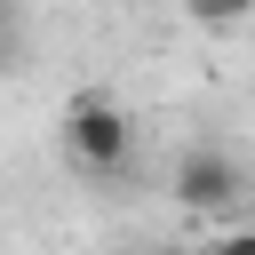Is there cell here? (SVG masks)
<instances>
[{"mask_svg": "<svg viewBox=\"0 0 255 255\" xmlns=\"http://www.w3.org/2000/svg\"><path fill=\"white\" fill-rule=\"evenodd\" d=\"M56 143H64V159H72L80 175H120V167L135 159V120H128V104H112V96H72L64 120H56Z\"/></svg>", "mask_w": 255, "mask_h": 255, "instance_id": "6da1fadb", "label": "cell"}, {"mask_svg": "<svg viewBox=\"0 0 255 255\" xmlns=\"http://www.w3.org/2000/svg\"><path fill=\"white\" fill-rule=\"evenodd\" d=\"M175 199L191 207V215H215V207H239L247 199V167L223 151V143H191L183 159H175Z\"/></svg>", "mask_w": 255, "mask_h": 255, "instance_id": "7a4b0ae2", "label": "cell"}, {"mask_svg": "<svg viewBox=\"0 0 255 255\" xmlns=\"http://www.w3.org/2000/svg\"><path fill=\"white\" fill-rule=\"evenodd\" d=\"M183 16H191V24H207V32H231V24H247V16H255V0H183Z\"/></svg>", "mask_w": 255, "mask_h": 255, "instance_id": "3957f363", "label": "cell"}, {"mask_svg": "<svg viewBox=\"0 0 255 255\" xmlns=\"http://www.w3.org/2000/svg\"><path fill=\"white\" fill-rule=\"evenodd\" d=\"M199 255H255V231H223L215 247H199Z\"/></svg>", "mask_w": 255, "mask_h": 255, "instance_id": "277c9868", "label": "cell"}, {"mask_svg": "<svg viewBox=\"0 0 255 255\" xmlns=\"http://www.w3.org/2000/svg\"><path fill=\"white\" fill-rule=\"evenodd\" d=\"M151 255H191V247H151Z\"/></svg>", "mask_w": 255, "mask_h": 255, "instance_id": "5b68a950", "label": "cell"}, {"mask_svg": "<svg viewBox=\"0 0 255 255\" xmlns=\"http://www.w3.org/2000/svg\"><path fill=\"white\" fill-rule=\"evenodd\" d=\"M0 24H8V0H0Z\"/></svg>", "mask_w": 255, "mask_h": 255, "instance_id": "8992f818", "label": "cell"}]
</instances>
